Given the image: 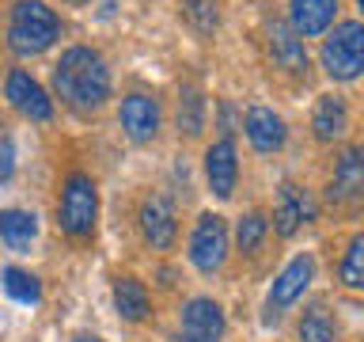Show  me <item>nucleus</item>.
<instances>
[{
    "instance_id": "1",
    "label": "nucleus",
    "mask_w": 364,
    "mask_h": 342,
    "mask_svg": "<svg viewBox=\"0 0 364 342\" xmlns=\"http://www.w3.org/2000/svg\"><path fill=\"white\" fill-rule=\"evenodd\" d=\"M53 88L73 110H99L110 95V68L102 53L87 46H73L53 65Z\"/></svg>"
},
{
    "instance_id": "2",
    "label": "nucleus",
    "mask_w": 364,
    "mask_h": 342,
    "mask_svg": "<svg viewBox=\"0 0 364 342\" xmlns=\"http://www.w3.org/2000/svg\"><path fill=\"white\" fill-rule=\"evenodd\" d=\"M61 34V19L53 16V8H46L42 0H19L11 8V23H8V46L19 57H34L46 53Z\"/></svg>"
},
{
    "instance_id": "3",
    "label": "nucleus",
    "mask_w": 364,
    "mask_h": 342,
    "mask_svg": "<svg viewBox=\"0 0 364 342\" xmlns=\"http://www.w3.org/2000/svg\"><path fill=\"white\" fill-rule=\"evenodd\" d=\"M95 217H99V190L91 175L73 171L61 187V202H57V224L61 232H68L73 239H87L95 232Z\"/></svg>"
},
{
    "instance_id": "4",
    "label": "nucleus",
    "mask_w": 364,
    "mask_h": 342,
    "mask_svg": "<svg viewBox=\"0 0 364 342\" xmlns=\"http://www.w3.org/2000/svg\"><path fill=\"white\" fill-rule=\"evenodd\" d=\"M323 68L330 73V80H341V84H349V80L360 76V68H364V27L357 19L338 23L334 34L323 42Z\"/></svg>"
},
{
    "instance_id": "5",
    "label": "nucleus",
    "mask_w": 364,
    "mask_h": 342,
    "mask_svg": "<svg viewBox=\"0 0 364 342\" xmlns=\"http://www.w3.org/2000/svg\"><path fill=\"white\" fill-rule=\"evenodd\" d=\"M190 262L201 274H216L228 262V224L220 213H201L190 232Z\"/></svg>"
},
{
    "instance_id": "6",
    "label": "nucleus",
    "mask_w": 364,
    "mask_h": 342,
    "mask_svg": "<svg viewBox=\"0 0 364 342\" xmlns=\"http://www.w3.org/2000/svg\"><path fill=\"white\" fill-rule=\"evenodd\" d=\"M315 281V259L311 255H296L289 266H284L269 285V296H266V319L277 323L284 308H292L300 296L307 293V285Z\"/></svg>"
},
{
    "instance_id": "7",
    "label": "nucleus",
    "mask_w": 364,
    "mask_h": 342,
    "mask_svg": "<svg viewBox=\"0 0 364 342\" xmlns=\"http://www.w3.org/2000/svg\"><path fill=\"white\" fill-rule=\"evenodd\" d=\"M141 232L144 244L152 251H171L178 236V221H175V205L167 194H148L141 202Z\"/></svg>"
},
{
    "instance_id": "8",
    "label": "nucleus",
    "mask_w": 364,
    "mask_h": 342,
    "mask_svg": "<svg viewBox=\"0 0 364 342\" xmlns=\"http://www.w3.org/2000/svg\"><path fill=\"white\" fill-rule=\"evenodd\" d=\"M178 331L182 335H193V338H209V342H220L224 331H228V319H224V308L213 301V296H190L178 312Z\"/></svg>"
},
{
    "instance_id": "9",
    "label": "nucleus",
    "mask_w": 364,
    "mask_h": 342,
    "mask_svg": "<svg viewBox=\"0 0 364 342\" xmlns=\"http://www.w3.org/2000/svg\"><path fill=\"white\" fill-rule=\"evenodd\" d=\"M4 95L23 118H34V122H50L53 118V99L46 95V88L31 73H23V68H16V73L8 76Z\"/></svg>"
},
{
    "instance_id": "10",
    "label": "nucleus",
    "mask_w": 364,
    "mask_h": 342,
    "mask_svg": "<svg viewBox=\"0 0 364 342\" xmlns=\"http://www.w3.org/2000/svg\"><path fill=\"white\" fill-rule=\"evenodd\" d=\"M118 122H122V130H125V137H129L133 145L156 141V133H159V103H156L152 95L133 91V95L122 99Z\"/></svg>"
},
{
    "instance_id": "11",
    "label": "nucleus",
    "mask_w": 364,
    "mask_h": 342,
    "mask_svg": "<svg viewBox=\"0 0 364 342\" xmlns=\"http://www.w3.org/2000/svg\"><path fill=\"white\" fill-rule=\"evenodd\" d=\"M205 179H209V190H213L220 202H228V198L235 194L239 156H235L232 137H224V141H216V145L205 148Z\"/></svg>"
},
{
    "instance_id": "12",
    "label": "nucleus",
    "mask_w": 364,
    "mask_h": 342,
    "mask_svg": "<svg viewBox=\"0 0 364 342\" xmlns=\"http://www.w3.org/2000/svg\"><path fill=\"white\" fill-rule=\"evenodd\" d=\"M315 217V202L311 194L300 190L296 182H284L281 194H277V205H273V232H277L281 239H289L300 232L304 221H311Z\"/></svg>"
},
{
    "instance_id": "13",
    "label": "nucleus",
    "mask_w": 364,
    "mask_h": 342,
    "mask_svg": "<svg viewBox=\"0 0 364 342\" xmlns=\"http://www.w3.org/2000/svg\"><path fill=\"white\" fill-rule=\"evenodd\" d=\"M247 141L258 148V152H281L284 148V137H289V130H284L281 114H273L269 107H250L247 110Z\"/></svg>"
},
{
    "instance_id": "14",
    "label": "nucleus",
    "mask_w": 364,
    "mask_h": 342,
    "mask_svg": "<svg viewBox=\"0 0 364 342\" xmlns=\"http://www.w3.org/2000/svg\"><path fill=\"white\" fill-rule=\"evenodd\" d=\"M289 27L300 34V38H315L323 34L338 16V0H289Z\"/></svg>"
},
{
    "instance_id": "15",
    "label": "nucleus",
    "mask_w": 364,
    "mask_h": 342,
    "mask_svg": "<svg viewBox=\"0 0 364 342\" xmlns=\"http://www.w3.org/2000/svg\"><path fill=\"white\" fill-rule=\"evenodd\" d=\"M269 53L284 73H307V50H304V38L296 34L289 23H273L269 27Z\"/></svg>"
},
{
    "instance_id": "16",
    "label": "nucleus",
    "mask_w": 364,
    "mask_h": 342,
    "mask_svg": "<svg viewBox=\"0 0 364 342\" xmlns=\"http://www.w3.org/2000/svg\"><path fill=\"white\" fill-rule=\"evenodd\" d=\"M364 190V160H360V148H346L334 167V179H330V190L326 198L330 202H353L357 194Z\"/></svg>"
},
{
    "instance_id": "17",
    "label": "nucleus",
    "mask_w": 364,
    "mask_h": 342,
    "mask_svg": "<svg viewBox=\"0 0 364 342\" xmlns=\"http://www.w3.org/2000/svg\"><path fill=\"white\" fill-rule=\"evenodd\" d=\"M311 130L318 141H338V137H346L349 130V107L341 95H323L315 103V118H311Z\"/></svg>"
},
{
    "instance_id": "18",
    "label": "nucleus",
    "mask_w": 364,
    "mask_h": 342,
    "mask_svg": "<svg viewBox=\"0 0 364 342\" xmlns=\"http://www.w3.org/2000/svg\"><path fill=\"white\" fill-rule=\"evenodd\" d=\"M114 308H118V316L129 319V323H141V319H148V308H152V301H148L144 281H136V278H118V281H114Z\"/></svg>"
},
{
    "instance_id": "19",
    "label": "nucleus",
    "mask_w": 364,
    "mask_h": 342,
    "mask_svg": "<svg viewBox=\"0 0 364 342\" xmlns=\"http://www.w3.org/2000/svg\"><path fill=\"white\" fill-rule=\"evenodd\" d=\"M38 236V217L27 209H0V239L11 251H27Z\"/></svg>"
},
{
    "instance_id": "20",
    "label": "nucleus",
    "mask_w": 364,
    "mask_h": 342,
    "mask_svg": "<svg viewBox=\"0 0 364 342\" xmlns=\"http://www.w3.org/2000/svg\"><path fill=\"white\" fill-rule=\"evenodd\" d=\"M296 338L300 342H338V323L326 304H311L296 323Z\"/></svg>"
},
{
    "instance_id": "21",
    "label": "nucleus",
    "mask_w": 364,
    "mask_h": 342,
    "mask_svg": "<svg viewBox=\"0 0 364 342\" xmlns=\"http://www.w3.org/2000/svg\"><path fill=\"white\" fill-rule=\"evenodd\" d=\"M0 281H4V293L11 296L16 304H42V281L34 278L31 270H19V266H8L4 274H0Z\"/></svg>"
},
{
    "instance_id": "22",
    "label": "nucleus",
    "mask_w": 364,
    "mask_h": 342,
    "mask_svg": "<svg viewBox=\"0 0 364 342\" xmlns=\"http://www.w3.org/2000/svg\"><path fill=\"white\" fill-rule=\"evenodd\" d=\"M205 130V95L198 88H182L178 95V133L198 137Z\"/></svg>"
},
{
    "instance_id": "23",
    "label": "nucleus",
    "mask_w": 364,
    "mask_h": 342,
    "mask_svg": "<svg viewBox=\"0 0 364 342\" xmlns=\"http://www.w3.org/2000/svg\"><path fill=\"white\" fill-rule=\"evenodd\" d=\"M266 232H269V221L262 213H243V217H239V224H235L239 255H255V251L262 247V239H266Z\"/></svg>"
},
{
    "instance_id": "24",
    "label": "nucleus",
    "mask_w": 364,
    "mask_h": 342,
    "mask_svg": "<svg viewBox=\"0 0 364 342\" xmlns=\"http://www.w3.org/2000/svg\"><path fill=\"white\" fill-rule=\"evenodd\" d=\"M338 274H341V285H346V289H360V285H364V236L360 232L349 239L346 259H341Z\"/></svg>"
},
{
    "instance_id": "25",
    "label": "nucleus",
    "mask_w": 364,
    "mask_h": 342,
    "mask_svg": "<svg viewBox=\"0 0 364 342\" xmlns=\"http://www.w3.org/2000/svg\"><path fill=\"white\" fill-rule=\"evenodd\" d=\"M182 16L198 34H213L220 11H216V0H182Z\"/></svg>"
},
{
    "instance_id": "26",
    "label": "nucleus",
    "mask_w": 364,
    "mask_h": 342,
    "mask_svg": "<svg viewBox=\"0 0 364 342\" xmlns=\"http://www.w3.org/2000/svg\"><path fill=\"white\" fill-rule=\"evenodd\" d=\"M11 175H16V145L0 137V182H8Z\"/></svg>"
},
{
    "instance_id": "27",
    "label": "nucleus",
    "mask_w": 364,
    "mask_h": 342,
    "mask_svg": "<svg viewBox=\"0 0 364 342\" xmlns=\"http://www.w3.org/2000/svg\"><path fill=\"white\" fill-rule=\"evenodd\" d=\"M175 342H209V338H193V335H182V331H178Z\"/></svg>"
},
{
    "instance_id": "28",
    "label": "nucleus",
    "mask_w": 364,
    "mask_h": 342,
    "mask_svg": "<svg viewBox=\"0 0 364 342\" xmlns=\"http://www.w3.org/2000/svg\"><path fill=\"white\" fill-rule=\"evenodd\" d=\"M73 342H102V338H99V335H76Z\"/></svg>"
},
{
    "instance_id": "29",
    "label": "nucleus",
    "mask_w": 364,
    "mask_h": 342,
    "mask_svg": "<svg viewBox=\"0 0 364 342\" xmlns=\"http://www.w3.org/2000/svg\"><path fill=\"white\" fill-rule=\"evenodd\" d=\"M68 4H87V0H68Z\"/></svg>"
},
{
    "instance_id": "30",
    "label": "nucleus",
    "mask_w": 364,
    "mask_h": 342,
    "mask_svg": "<svg viewBox=\"0 0 364 342\" xmlns=\"http://www.w3.org/2000/svg\"><path fill=\"white\" fill-rule=\"evenodd\" d=\"M0 130H4V122H0ZM0 137H4V133H0Z\"/></svg>"
}]
</instances>
